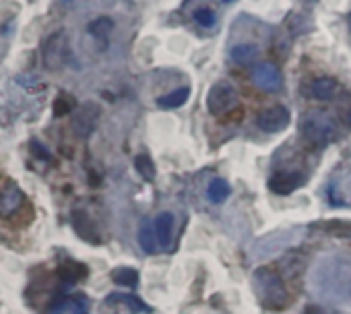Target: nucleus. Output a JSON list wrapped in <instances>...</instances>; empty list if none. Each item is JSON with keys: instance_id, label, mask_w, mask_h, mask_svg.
Segmentation results:
<instances>
[{"instance_id": "obj_13", "label": "nucleus", "mask_w": 351, "mask_h": 314, "mask_svg": "<svg viewBox=\"0 0 351 314\" xmlns=\"http://www.w3.org/2000/svg\"><path fill=\"white\" fill-rule=\"evenodd\" d=\"M75 230H77V234H79L83 240L95 242V244L99 242V236H97V232H95L91 219H89L85 213H77V215H75Z\"/></svg>"}, {"instance_id": "obj_20", "label": "nucleus", "mask_w": 351, "mask_h": 314, "mask_svg": "<svg viewBox=\"0 0 351 314\" xmlns=\"http://www.w3.org/2000/svg\"><path fill=\"white\" fill-rule=\"evenodd\" d=\"M134 168L136 172L145 178V180H155V166L151 162V157L149 155H136L134 157Z\"/></svg>"}, {"instance_id": "obj_7", "label": "nucleus", "mask_w": 351, "mask_h": 314, "mask_svg": "<svg viewBox=\"0 0 351 314\" xmlns=\"http://www.w3.org/2000/svg\"><path fill=\"white\" fill-rule=\"evenodd\" d=\"M252 79H254V83H256L261 89H265V91H275V89L281 87V73H279V69H277L275 64H271V62H261V64H256L254 71H252Z\"/></svg>"}, {"instance_id": "obj_10", "label": "nucleus", "mask_w": 351, "mask_h": 314, "mask_svg": "<svg viewBox=\"0 0 351 314\" xmlns=\"http://www.w3.org/2000/svg\"><path fill=\"white\" fill-rule=\"evenodd\" d=\"M153 228H155V234H157L159 248H167L169 242H171V236H173V215L167 213V211L159 213L153 219Z\"/></svg>"}, {"instance_id": "obj_8", "label": "nucleus", "mask_w": 351, "mask_h": 314, "mask_svg": "<svg viewBox=\"0 0 351 314\" xmlns=\"http://www.w3.org/2000/svg\"><path fill=\"white\" fill-rule=\"evenodd\" d=\"M306 93L316 101H330L339 93V83L330 77H316L308 83Z\"/></svg>"}, {"instance_id": "obj_21", "label": "nucleus", "mask_w": 351, "mask_h": 314, "mask_svg": "<svg viewBox=\"0 0 351 314\" xmlns=\"http://www.w3.org/2000/svg\"><path fill=\"white\" fill-rule=\"evenodd\" d=\"M60 275L66 279V281H79L87 275V269L79 263H69L60 269Z\"/></svg>"}, {"instance_id": "obj_22", "label": "nucleus", "mask_w": 351, "mask_h": 314, "mask_svg": "<svg viewBox=\"0 0 351 314\" xmlns=\"http://www.w3.org/2000/svg\"><path fill=\"white\" fill-rule=\"evenodd\" d=\"M195 21L203 27H213L215 25V13L209 7H199L195 11Z\"/></svg>"}, {"instance_id": "obj_4", "label": "nucleus", "mask_w": 351, "mask_h": 314, "mask_svg": "<svg viewBox=\"0 0 351 314\" xmlns=\"http://www.w3.org/2000/svg\"><path fill=\"white\" fill-rule=\"evenodd\" d=\"M23 205H25V195L15 182L5 180L0 184V217L3 219L15 217L23 209Z\"/></svg>"}, {"instance_id": "obj_25", "label": "nucleus", "mask_w": 351, "mask_h": 314, "mask_svg": "<svg viewBox=\"0 0 351 314\" xmlns=\"http://www.w3.org/2000/svg\"><path fill=\"white\" fill-rule=\"evenodd\" d=\"M349 27H351V15H349Z\"/></svg>"}, {"instance_id": "obj_19", "label": "nucleus", "mask_w": 351, "mask_h": 314, "mask_svg": "<svg viewBox=\"0 0 351 314\" xmlns=\"http://www.w3.org/2000/svg\"><path fill=\"white\" fill-rule=\"evenodd\" d=\"M112 279H114V283H118L122 287H134L138 283V273L134 269H126L124 267V269H116L112 273Z\"/></svg>"}, {"instance_id": "obj_15", "label": "nucleus", "mask_w": 351, "mask_h": 314, "mask_svg": "<svg viewBox=\"0 0 351 314\" xmlns=\"http://www.w3.org/2000/svg\"><path fill=\"white\" fill-rule=\"evenodd\" d=\"M138 244L141 248L151 254V252H157L159 250V242H157V234H155V228L151 224H145L138 232Z\"/></svg>"}, {"instance_id": "obj_24", "label": "nucleus", "mask_w": 351, "mask_h": 314, "mask_svg": "<svg viewBox=\"0 0 351 314\" xmlns=\"http://www.w3.org/2000/svg\"><path fill=\"white\" fill-rule=\"evenodd\" d=\"M306 314H320V312H318V310H316L314 306H310V308L306 310Z\"/></svg>"}, {"instance_id": "obj_14", "label": "nucleus", "mask_w": 351, "mask_h": 314, "mask_svg": "<svg viewBox=\"0 0 351 314\" xmlns=\"http://www.w3.org/2000/svg\"><path fill=\"white\" fill-rule=\"evenodd\" d=\"M50 314H87V304L79 298H66L58 302Z\"/></svg>"}, {"instance_id": "obj_1", "label": "nucleus", "mask_w": 351, "mask_h": 314, "mask_svg": "<svg viewBox=\"0 0 351 314\" xmlns=\"http://www.w3.org/2000/svg\"><path fill=\"white\" fill-rule=\"evenodd\" d=\"M69 58V38L64 32H56L46 38L42 46V62L48 71H58Z\"/></svg>"}, {"instance_id": "obj_11", "label": "nucleus", "mask_w": 351, "mask_h": 314, "mask_svg": "<svg viewBox=\"0 0 351 314\" xmlns=\"http://www.w3.org/2000/svg\"><path fill=\"white\" fill-rule=\"evenodd\" d=\"M189 97H191V89H189V87H180V89L169 91L167 95L159 97L157 104H159V108H163V110H173V108H180L182 104H186Z\"/></svg>"}, {"instance_id": "obj_16", "label": "nucleus", "mask_w": 351, "mask_h": 314, "mask_svg": "<svg viewBox=\"0 0 351 314\" xmlns=\"http://www.w3.org/2000/svg\"><path fill=\"white\" fill-rule=\"evenodd\" d=\"M207 197L211 203H223L230 197V184L223 178H215L207 189Z\"/></svg>"}, {"instance_id": "obj_23", "label": "nucleus", "mask_w": 351, "mask_h": 314, "mask_svg": "<svg viewBox=\"0 0 351 314\" xmlns=\"http://www.w3.org/2000/svg\"><path fill=\"white\" fill-rule=\"evenodd\" d=\"M73 108H75V101H73V97H69V95H60V97L54 101V114H56V116H64V114H69Z\"/></svg>"}, {"instance_id": "obj_3", "label": "nucleus", "mask_w": 351, "mask_h": 314, "mask_svg": "<svg viewBox=\"0 0 351 314\" xmlns=\"http://www.w3.org/2000/svg\"><path fill=\"white\" fill-rule=\"evenodd\" d=\"M238 101V91L232 83L228 81H219L211 87L209 95H207V108L213 116H221L226 112H230L234 108V104Z\"/></svg>"}, {"instance_id": "obj_2", "label": "nucleus", "mask_w": 351, "mask_h": 314, "mask_svg": "<svg viewBox=\"0 0 351 314\" xmlns=\"http://www.w3.org/2000/svg\"><path fill=\"white\" fill-rule=\"evenodd\" d=\"M254 285L258 287V291L269 289L267 293H263V302L269 308H283L285 306V285L277 273L267 271V269L258 271L254 277Z\"/></svg>"}, {"instance_id": "obj_17", "label": "nucleus", "mask_w": 351, "mask_h": 314, "mask_svg": "<svg viewBox=\"0 0 351 314\" xmlns=\"http://www.w3.org/2000/svg\"><path fill=\"white\" fill-rule=\"evenodd\" d=\"M258 52H261V48L256 46V44H238V46H234V50H232V58L236 60V62H250V60H254L256 56H258Z\"/></svg>"}, {"instance_id": "obj_5", "label": "nucleus", "mask_w": 351, "mask_h": 314, "mask_svg": "<svg viewBox=\"0 0 351 314\" xmlns=\"http://www.w3.org/2000/svg\"><path fill=\"white\" fill-rule=\"evenodd\" d=\"M99 116H101V112H99V106L97 104H83L81 108H77V112H75V118H73V132L77 134V136H81V138H87L93 130H95V126H97V122H99Z\"/></svg>"}, {"instance_id": "obj_12", "label": "nucleus", "mask_w": 351, "mask_h": 314, "mask_svg": "<svg viewBox=\"0 0 351 314\" xmlns=\"http://www.w3.org/2000/svg\"><path fill=\"white\" fill-rule=\"evenodd\" d=\"M304 136L310 141V143H318V145H322V143H328L330 141V130L326 128V126H322L320 122H306L304 124Z\"/></svg>"}, {"instance_id": "obj_9", "label": "nucleus", "mask_w": 351, "mask_h": 314, "mask_svg": "<svg viewBox=\"0 0 351 314\" xmlns=\"http://www.w3.org/2000/svg\"><path fill=\"white\" fill-rule=\"evenodd\" d=\"M302 178L298 172H277L271 180H269V189L275 195H289L300 186Z\"/></svg>"}, {"instance_id": "obj_26", "label": "nucleus", "mask_w": 351, "mask_h": 314, "mask_svg": "<svg viewBox=\"0 0 351 314\" xmlns=\"http://www.w3.org/2000/svg\"><path fill=\"white\" fill-rule=\"evenodd\" d=\"M226 3H232V0H226Z\"/></svg>"}, {"instance_id": "obj_6", "label": "nucleus", "mask_w": 351, "mask_h": 314, "mask_svg": "<svg viewBox=\"0 0 351 314\" xmlns=\"http://www.w3.org/2000/svg\"><path fill=\"white\" fill-rule=\"evenodd\" d=\"M289 120H291L289 110L285 106L277 104V106H271V108L263 110L258 114V118H256V124L265 132H279V130L287 128Z\"/></svg>"}, {"instance_id": "obj_18", "label": "nucleus", "mask_w": 351, "mask_h": 314, "mask_svg": "<svg viewBox=\"0 0 351 314\" xmlns=\"http://www.w3.org/2000/svg\"><path fill=\"white\" fill-rule=\"evenodd\" d=\"M112 29H114V21L110 17H99L89 23V34L97 40H106L112 34Z\"/></svg>"}]
</instances>
